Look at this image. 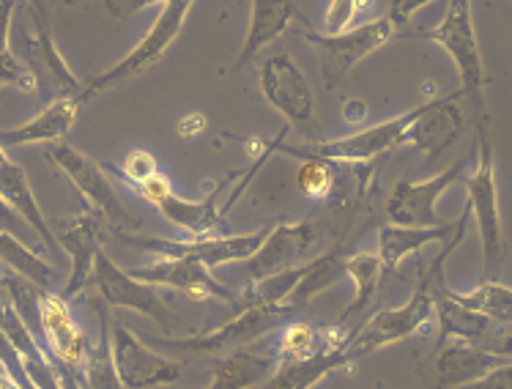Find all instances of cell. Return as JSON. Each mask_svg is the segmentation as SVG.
Wrapping results in <instances>:
<instances>
[{
  "label": "cell",
  "mask_w": 512,
  "mask_h": 389,
  "mask_svg": "<svg viewBox=\"0 0 512 389\" xmlns=\"http://www.w3.org/2000/svg\"><path fill=\"white\" fill-rule=\"evenodd\" d=\"M356 359L348 348H335V351H321L307 359H296V362H285L280 370H274L266 379L263 389H313L318 381L332 376L337 370L354 368Z\"/></svg>",
  "instance_id": "7402d4cb"
},
{
  "label": "cell",
  "mask_w": 512,
  "mask_h": 389,
  "mask_svg": "<svg viewBox=\"0 0 512 389\" xmlns=\"http://www.w3.org/2000/svg\"><path fill=\"white\" fill-rule=\"evenodd\" d=\"M105 225L107 220L96 209H85L72 220L61 222V233L55 236V242L61 244L72 258V274L61 291L63 299L72 302L91 280L96 253L102 250V242H105Z\"/></svg>",
  "instance_id": "2e32d148"
},
{
  "label": "cell",
  "mask_w": 512,
  "mask_h": 389,
  "mask_svg": "<svg viewBox=\"0 0 512 389\" xmlns=\"http://www.w3.org/2000/svg\"><path fill=\"white\" fill-rule=\"evenodd\" d=\"M343 272L345 277H351V280H354L356 294H354V302L343 310L340 324H345V321H351L354 316H359V313L373 302V296H376V288H378V277H381V272H384V266H381L378 253H356L351 255V258H343Z\"/></svg>",
  "instance_id": "4316f807"
},
{
  "label": "cell",
  "mask_w": 512,
  "mask_h": 389,
  "mask_svg": "<svg viewBox=\"0 0 512 389\" xmlns=\"http://www.w3.org/2000/svg\"><path fill=\"white\" fill-rule=\"evenodd\" d=\"M261 91L266 102L291 124L302 129L304 124L313 121V91L299 72V66L293 64L288 53L272 55L261 64Z\"/></svg>",
  "instance_id": "5bb4252c"
},
{
  "label": "cell",
  "mask_w": 512,
  "mask_h": 389,
  "mask_svg": "<svg viewBox=\"0 0 512 389\" xmlns=\"http://www.w3.org/2000/svg\"><path fill=\"white\" fill-rule=\"evenodd\" d=\"M299 307L293 305H247L239 318H233L220 329L198 337H173V340H157L151 337L148 346L176 348L184 354H220V351H236L244 343H252L255 337H263L283 324V318L293 316Z\"/></svg>",
  "instance_id": "52a82bcc"
},
{
  "label": "cell",
  "mask_w": 512,
  "mask_h": 389,
  "mask_svg": "<svg viewBox=\"0 0 512 389\" xmlns=\"http://www.w3.org/2000/svg\"><path fill=\"white\" fill-rule=\"evenodd\" d=\"M230 179L220 181L214 192H209L203 200H184L178 198L176 192H168L154 206L165 220L178 225L181 231H189L192 236H214V231L222 225V211H217V195L228 187Z\"/></svg>",
  "instance_id": "603a6c76"
},
{
  "label": "cell",
  "mask_w": 512,
  "mask_h": 389,
  "mask_svg": "<svg viewBox=\"0 0 512 389\" xmlns=\"http://www.w3.org/2000/svg\"><path fill=\"white\" fill-rule=\"evenodd\" d=\"M430 321H433V296H430L428 283L422 280L406 305L378 310L367 324H362L359 332L348 337L345 348L354 354V359H362L378 348L395 346L400 340L419 335Z\"/></svg>",
  "instance_id": "ba28073f"
},
{
  "label": "cell",
  "mask_w": 512,
  "mask_h": 389,
  "mask_svg": "<svg viewBox=\"0 0 512 389\" xmlns=\"http://www.w3.org/2000/svg\"><path fill=\"white\" fill-rule=\"evenodd\" d=\"M315 242H318V222L304 220L293 225H277L266 233L261 250L247 261V274L252 280H263L269 274L293 269Z\"/></svg>",
  "instance_id": "e0dca14e"
},
{
  "label": "cell",
  "mask_w": 512,
  "mask_h": 389,
  "mask_svg": "<svg viewBox=\"0 0 512 389\" xmlns=\"http://www.w3.org/2000/svg\"><path fill=\"white\" fill-rule=\"evenodd\" d=\"M430 3H433V0H389L387 17L395 22V28H398V25L411 22V17H414L417 11L425 9V6H430Z\"/></svg>",
  "instance_id": "8d00e7d4"
},
{
  "label": "cell",
  "mask_w": 512,
  "mask_h": 389,
  "mask_svg": "<svg viewBox=\"0 0 512 389\" xmlns=\"http://www.w3.org/2000/svg\"><path fill=\"white\" fill-rule=\"evenodd\" d=\"M293 14H296L293 0H252L250 28H247V39H244V47L236 58V72L250 64L266 44H272L277 36H283Z\"/></svg>",
  "instance_id": "cb8c5ba5"
},
{
  "label": "cell",
  "mask_w": 512,
  "mask_h": 389,
  "mask_svg": "<svg viewBox=\"0 0 512 389\" xmlns=\"http://www.w3.org/2000/svg\"><path fill=\"white\" fill-rule=\"evenodd\" d=\"M335 162H324V159H302L299 168V190L307 198H329V192L335 187Z\"/></svg>",
  "instance_id": "d6a6232c"
},
{
  "label": "cell",
  "mask_w": 512,
  "mask_h": 389,
  "mask_svg": "<svg viewBox=\"0 0 512 389\" xmlns=\"http://www.w3.org/2000/svg\"><path fill=\"white\" fill-rule=\"evenodd\" d=\"M269 231L241 233V236H195L187 242H176V239H159V236H135V233L118 231V239L124 244L146 250V253H157L159 258H192V261L203 263L209 272L217 266L233 261H250L252 255L261 250L263 239Z\"/></svg>",
  "instance_id": "8992f818"
},
{
  "label": "cell",
  "mask_w": 512,
  "mask_h": 389,
  "mask_svg": "<svg viewBox=\"0 0 512 389\" xmlns=\"http://www.w3.org/2000/svg\"><path fill=\"white\" fill-rule=\"evenodd\" d=\"M0 198L9 203L14 214H20L22 220L31 225L33 231L42 236V242L55 250L58 242H55V233L50 228V222L44 220L42 209L36 203V195L31 190V181L25 176V170L14 162V159L6 157V148L0 146Z\"/></svg>",
  "instance_id": "44dd1931"
},
{
  "label": "cell",
  "mask_w": 512,
  "mask_h": 389,
  "mask_svg": "<svg viewBox=\"0 0 512 389\" xmlns=\"http://www.w3.org/2000/svg\"><path fill=\"white\" fill-rule=\"evenodd\" d=\"M477 168L463 179L469 190V206L466 209L477 220V231L482 239V255H485V274L488 280H496L502 272L504 261V233L502 214H499V187H496V170H493V148L485 132V124L477 127Z\"/></svg>",
  "instance_id": "3957f363"
},
{
  "label": "cell",
  "mask_w": 512,
  "mask_h": 389,
  "mask_svg": "<svg viewBox=\"0 0 512 389\" xmlns=\"http://www.w3.org/2000/svg\"><path fill=\"white\" fill-rule=\"evenodd\" d=\"M47 159H53L55 165L66 173V179L72 181L77 192L88 200V206L96 209L107 222H113L118 231L124 228H137L140 220L129 214L121 198L115 195L110 181L105 176V168L96 165L94 159L85 157L83 151L66 146V143H50L47 148Z\"/></svg>",
  "instance_id": "9c48e42d"
},
{
  "label": "cell",
  "mask_w": 512,
  "mask_h": 389,
  "mask_svg": "<svg viewBox=\"0 0 512 389\" xmlns=\"http://www.w3.org/2000/svg\"><path fill=\"white\" fill-rule=\"evenodd\" d=\"M94 305L102 332H99V343L91 346V351H88L80 384H83L85 389H124L113 362V343H110V316H107V307L102 299H96Z\"/></svg>",
  "instance_id": "484cf974"
},
{
  "label": "cell",
  "mask_w": 512,
  "mask_h": 389,
  "mask_svg": "<svg viewBox=\"0 0 512 389\" xmlns=\"http://www.w3.org/2000/svg\"><path fill=\"white\" fill-rule=\"evenodd\" d=\"M14 217H17V214H14V209H11L6 200L0 198V228L9 233L14 231Z\"/></svg>",
  "instance_id": "60d3db41"
},
{
  "label": "cell",
  "mask_w": 512,
  "mask_h": 389,
  "mask_svg": "<svg viewBox=\"0 0 512 389\" xmlns=\"http://www.w3.org/2000/svg\"><path fill=\"white\" fill-rule=\"evenodd\" d=\"M157 3H168V0H110V11L115 17H126V14H135V11L157 6Z\"/></svg>",
  "instance_id": "74e56055"
},
{
  "label": "cell",
  "mask_w": 512,
  "mask_h": 389,
  "mask_svg": "<svg viewBox=\"0 0 512 389\" xmlns=\"http://www.w3.org/2000/svg\"><path fill=\"white\" fill-rule=\"evenodd\" d=\"M469 217L471 211L463 209L458 222H444V225H436V228H406V225H392L389 222L378 233V258H381V266L387 272H398L400 263L406 261L408 255L419 253L422 247H428L433 242H452L458 233H466Z\"/></svg>",
  "instance_id": "ac0fdd59"
},
{
  "label": "cell",
  "mask_w": 512,
  "mask_h": 389,
  "mask_svg": "<svg viewBox=\"0 0 512 389\" xmlns=\"http://www.w3.org/2000/svg\"><path fill=\"white\" fill-rule=\"evenodd\" d=\"M192 3H195V0H168V3H162V11H159L157 22H154V28L143 36V42L137 44L135 50L126 55L124 61H118V64L110 66L107 72L94 77L85 88H80V91L74 94L77 96V102L83 105L85 99H91V96L99 94V91H105L110 85L124 83L129 77H137V74L148 72L151 66L159 64L162 55L168 53L170 44L176 42L178 33L184 28Z\"/></svg>",
  "instance_id": "277c9868"
},
{
  "label": "cell",
  "mask_w": 512,
  "mask_h": 389,
  "mask_svg": "<svg viewBox=\"0 0 512 389\" xmlns=\"http://www.w3.org/2000/svg\"><path fill=\"white\" fill-rule=\"evenodd\" d=\"M321 351H329L326 332L315 329L313 324H291L285 326L283 335H280L274 359H277V365H285V362L307 359L313 357V354H321Z\"/></svg>",
  "instance_id": "4dcf8cb0"
},
{
  "label": "cell",
  "mask_w": 512,
  "mask_h": 389,
  "mask_svg": "<svg viewBox=\"0 0 512 389\" xmlns=\"http://www.w3.org/2000/svg\"><path fill=\"white\" fill-rule=\"evenodd\" d=\"M110 343H113L115 370H118V379H121L124 389L165 387V384H176L184 376L178 362L151 351L121 321L110 326Z\"/></svg>",
  "instance_id": "7c38bea8"
},
{
  "label": "cell",
  "mask_w": 512,
  "mask_h": 389,
  "mask_svg": "<svg viewBox=\"0 0 512 389\" xmlns=\"http://www.w3.org/2000/svg\"><path fill=\"white\" fill-rule=\"evenodd\" d=\"M304 25V39L313 44L315 53L321 58V66H324V80L326 85L332 88L335 83H340L345 74L351 72L359 61H365L367 55H373L376 50H381L384 44L395 36V22L389 20L387 14L378 17V20H370L365 25H356V28H348L345 33H337V36H326V33H315L302 17Z\"/></svg>",
  "instance_id": "5b68a950"
},
{
  "label": "cell",
  "mask_w": 512,
  "mask_h": 389,
  "mask_svg": "<svg viewBox=\"0 0 512 389\" xmlns=\"http://www.w3.org/2000/svg\"><path fill=\"white\" fill-rule=\"evenodd\" d=\"M277 368V359L252 354V351H230L228 357L217 359L214 379L206 389H250L269 379Z\"/></svg>",
  "instance_id": "d4e9b609"
},
{
  "label": "cell",
  "mask_w": 512,
  "mask_h": 389,
  "mask_svg": "<svg viewBox=\"0 0 512 389\" xmlns=\"http://www.w3.org/2000/svg\"><path fill=\"white\" fill-rule=\"evenodd\" d=\"M373 0H329L324 17V33L326 36H337L351 28V22L356 20V14L367 9Z\"/></svg>",
  "instance_id": "836d02e7"
},
{
  "label": "cell",
  "mask_w": 512,
  "mask_h": 389,
  "mask_svg": "<svg viewBox=\"0 0 512 389\" xmlns=\"http://www.w3.org/2000/svg\"><path fill=\"white\" fill-rule=\"evenodd\" d=\"M80 102L74 94L55 96L50 105L44 107L39 116L25 121L20 127L0 129V146H31V143H61L69 135L77 121Z\"/></svg>",
  "instance_id": "d6986e66"
},
{
  "label": "cell",
  "mask_w": 512,
  "mask_h": 389,
  "mask_svg": "<svg viewBox=\"0 0 512 389\" xmlns=\"http://www.w3.org/2000/svg\"><path fill=\"white\" fill-rule=\"evenodd\" d=\"M107 170H113L118 173L121 179L129 181L132 187L137 184H143L151 176H157V159L151 157L148 151H135V154H129L124 162V168H118V165H107Z\"/></svg>",
  "instance_id": "e575fe53"
},
{
  "label": "cell",
  "mask_w": 512,
  "mask_h": 389,
  "mask_svg": "<svg viewBox=\"0 0 512 389\" xmlns=\"http://www.w3.org/2000/svg\"><path fill=\"white\" fill-rule=\"evenodd\" d=\"M126 274L146 285L173 288L178 294L195 299V302H209V299H214V302H236V294L228 291L222 283H217L214 274L203 263L192 261V258H159V261L148 263V266L126 269Z\"/></svg>",
  "instance_id": "9a60e30c"
},
{
  "label": "cell",
  "mask_w": 512,
  "mask_h": 389,
  "mask_svg": "<svg viewBox=\"0 0 512 389\" xmlns=\"http://www.w3.org/2000/svg\"><path fill=\"white\" fill-rule=\"evenodd\" d=\"M491 351L502 354V357H512V335L499 337V340H496V343L491 346Z\"/></svg>",
  "instance_id": "7bdbcfd3"
},
{
  "label": "cell",
  "mask_w": 512,
  "mask_h": 389,
  "mask_svg": "<svg viewBox=\"0 0 512 389\" xmlns=\"http://www.w3.org/2000/svg\"><path fill=\"white\" fill-rule=\"evenodd\" d=\"M365 116H367L365 102L354 99V102H348V105H345V124H362Z\"/></svg>",
  "instance_id": "ab89813d"
},
{
  "label": "cell",
  "mask_w": 512,
  "mask_h": 389,
  "mask_svg": "<svg viewBox=\"0 0 512 389\" xmlns=\"http://www.w3.org/2000/svg\"><path fill=\"white\" fill-rule=\"evenodd\" d=\"M458 302H463L471 310H477L482 316H488L491 321H502V324H512V288L496 283V280H485L477 285L469 294H455Z\"/></svg>",
  "instance_id": "1f68e13d"
},
{
  "label": "cell",
  "mask_w": 512,
  "mask_h": 389,
  "mask_svg": "<svg viewBox=\"0 0 512 389\" xmlns=\"http://www.w3.org/2000/svg\"><path fill=\"white\" fill-rule=\"evenodd\" d=\"M17 9V0H0V85H17L22 91H33L36 88V74L22 66L9 47V28L11 17Z\"/></svg>",
  "instance_id": "f546056e"
},
{
  "label": "cell",
  "mask_w": 512,
  "mask_h": 389,
  "mask_svg": "<svg viewBox=\"0 0 512 389\" xmlns=\"http://www.w3.org/2000/svg\"><path fill=\"white\" fill-rule=\"evenodd\" d=\"M458 389H512V362H504L499 368L488 370L485 376H480L471 384H463Z\"/></svg>",
  "instance_id": "d590c367"
},
{
  "label": "cell",
  "mask_w": 512,
  "mask_h": 389,
  "mask_svg": "<svg viewBox=\"0 0 512 389\" xmlns=\"http://www.w3.org/2000/svg\"><path fill=\"white\" fill-rule=\"evenodd\" d=\"M33 14H36V25H39V31H50V25H47V0H31Z\"/></svg>",
  "instance_id": "b9f144b4"
},
{
  "label": "cell",
  "mask_w": 512,
  "mask_h": 389,
  "mask_svg": "<svg viewBox=\"0 0 512 389\" xmlns=\"http://www.w3.org/2000/svg\"><path fill=\"white\" fill-rule=\"evenodd\" d=\"M91 280H94L96 291H99L105 305L135 310L140 316H148L151 321H157L168 332L173 326H181V318L170 313V307L162 302V296L154 291V285H146L135 280V277H129L126 269L115 266V261L105 250L96 253Z\"/></svg>",
  "instance_id": "30bf717a"
},
{
  "label": "cell",
  "mask_w": 512,
  "mask_h": 389,
  "mask_svg": "<svg viewBox=\"0 0 512 389\" xmlns=\"http://www.w3.org/2000/svg\"><path fill=\"white\" fill-rule=\"evenodd\" d=\"M69 3H74V0H69Z\"/></svg>",
  "instance_id": "f6af8a7d"
},
{
  "label": "cell",
  "mask_w": 512,
  "mask_h": 389,
  "mask_svg": "<svg viewBox=\"0 0 512 389\" xmlns=\"http://www.w3.org/2000/svg\"><path fill=\"white\" fill-rule=\"evenodd\" d=\"M428 105L414 107L411 113L392 118V121H381L376 127L356 132L351 137H337V140H326V143H307V146H285V143H272V151H285L288 157L296 159H324V162H370V159L387 154L392 148L411 143V132L419 118L425 116Z\"/></svg>",
  "instance_id": "6da1fadb"
},
{
  "label": "cell",
  "mask_w": 512,
  "mask_h": 389,
  "mask_svg": "<svg viewBox=\"0 0 512 389\" xmlns=\"http://www.w3.org/2000/svg\"><path fill=\"white\" fill-rule=\"evenodd\" d=\"M36 316H39V329H42L47 354L53 359L55 370H69L80 379V370H83L85 359H88L91 343L74 321L69 299H63L61 294H53L50 288L39 291Z\"/></svg>",
  "instance_id": "8fae6325"
},
{
  "label": "cell",
  "mask_w": 512,
  "mask_h": 389,
  "mask_svg": "<svg viewBox=\"0 0 512 389\" xmlns=\"http://www.w3.org/2000/svg\"><path fill=\"white\" fill-rule=\"evenodd\" d=\"M343 274L345 272H343V258H340V250L315 258V261L307 263L302 283L296 285V291H293L291 299H288V305L302 310V307L310 305V302H313L315 296L321 294L324 288L335 285Z\"/></svg>",
  "instance_id": "f1b7e54d"
},
{
  "label": "cell",
  "mask_w": 512,
  "mask_h": 389,
  "mask_svg": "<svg viewBox=\"0 0 512 389\" xmlns=\"http://www.w3.org/2000/svg\"><path fill=\"white\" fill-rule=\"evenodd\" d=\"M507 359L510 357H502L491 348L452 343V346L441 348L439 359H436V384L439 389H458L485 376L488 370L504 365Z\"/></svg>",
  "instance_id": "ffe728a7"
},
{
  "label": "cell",
  "mask_w": 512,
  "mask_h": 389,
  "mask_svg": "<svg viewBox=\"0 0 512 389\" xmlns=\"http://www.w3.org/2000/svg\"><path fill=\"white\" fill-rule=\"evenodd\" d=\"M0 389H25V387H22L20 381L11 379L9 373H6V370L0 368Z\"/></svg>",
  "instance_id": "ee69618b"
},
{
  "label": "cell",
  "mask_w": 512,
  "mask_h": 389,
  "mask_svg": "<svg viewBox=\"0 0 512 389\" xmlns=\"http://www.w3.org/2000/svg\"><path fill=\"white\" fill-rule=\"evenodd\" d=\"M425 39L439 44L441 50H447L452 64L458 66L460 77V94L466 96L471 107L485 113V66H482L480 42H477V31H474V20H471V0H450L444 20L433 28V31L422 33Z\"/></svg>",
  "instance_id": "7a4b0ae2"
},
{
  "label": "cell",
  "mask_w": 512,
  "mask_h": 389,
  "mask_svg": "<svg viewBox=\"0 0 512 389\" xmlns=\"http://www.w3.org/2000/svg\"><path fill=\"white\" fill-rule=\"evenodd\" d=\"M206 124H209V121H206V116L195 110V113H187L184 118H178L176 129L181 137H192V135H200V132L206 129Z\"/></svg>",
  "instance_id": "f35d334b"
},
{
  "label": "cell",
  "mask_w": 512,
  "mask_h": 389,
  "mask_svg": "<svg viewBox=\"0 0 512 389\" xmlns=\"http://www.w3.org/2000/svg\"><path fill=\"white\" fill-rule=\"evenodd\" d=\"M0 263L9 266L14 274L25 277V280L36 285V288H42V291H47L50 283L55 280L53 266L44 261V258H39L33 250H28V247L9 231H0Z\"/></svg>",
  "instance_id": "83f0119b"
},
{
  "label": "cell",
  "mask_w": 512,
  "mask_h": 389,
  "mask_svg": "<svg viewBox=\"0 0 512 389\" xmlns=\"http://www.w3.org/2000/svg\"><path fill=\"white\" fill-rule=\"evenodd\" d=\"M466 159H460L439 176L428 181H398L395 190L389 195L387 217L392 225H406V228H436L444 225L436 214V203L452 184L463 181Z\"/></svg>",
  "instance_id": "4fadbf2b"
}]
</instances>
